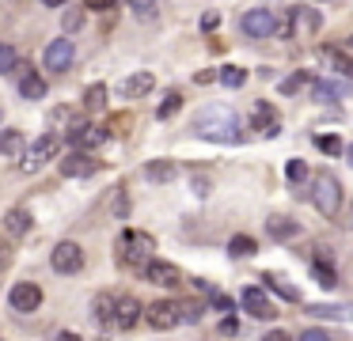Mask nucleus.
Returning a JSON list of instances; mask_svg holds the SVG:
<instances>
[{
  "label": "nucleus",
  "instance_id": "nucleus-1",
  "mask_svg": "<svg viewBox=\"0 0 353 341\" xmlns=\"http://www.w3.org/2000/svg\"><path fill=\"white\" fill-rule=\"evenodd\" d=\"M194 129H198V136H205V141L239 144V121L228 106H205V110L198 114V121H194Z\"/></svg>",
  "mask_w": 353,
  "mask_h": 341
},
{
  "label": "nucleus",
  "instance_id": "nucleus-2",
  "mask_svg": "<svg viewBox=\"0 0 353 341\" xmlns=\"http://www.w3.org/2000/svg\"><path fill=\"white\" fill-rule=\"evenodd\" d=\"M152 250H156L152 235H145V231H122V239H118V262L130 265V269H148V265L156 262Z\"/></svg>",
  "mask_w": 353,
  "mask_h": 341
},
{
  "label": "nucleus",
  "instance_id": "nucleus-3",
  "mask_svg": "<svg viewBox=\"0 0 353 341\" xmlns=\"http://www.w3.org/2000/svg\"><path fill=\"white\" fill-rule=\"evenodd\" d=\"M307 197H312V205L323 212V216H334L338 205H342V186H338V178H334L330 171H319V174L312 178Z\"/></svg>",
  "mask_w": 353,
  "mask_h": 341
},
{
  "label": "nucleus",
  "instance_id": "nucleus-4",
  "mask_svg": "<svg viewBox=\"0 0 353 341\" xmlns=\"http://www.w3.org/2000/svg\"><path fill=\"white\" fill-rule=\"evenodd\" d=\"M145 322L152 326V330H175V326L183 322V303L156 300L152 307H145Z\"/></svg>",
  "mask_w": 353,
  "mask_h": 341
},
{
  "label": "nucleus",
  "instance_id": "nucleus-5",
  "mask_svg": "<svg viewBox=\"0 0 353 341\" xmlns=\"http://www.w3.org/2000/svg\"><path fill=\"white\" fill-rule=\"evenodd\" d=\"M239 30H243L247 38H270V34H277V19H274L270 8H251V12L239 19Z\"/></svg>",
  "mask_w": 353,
  "mask_h": 341
},
{
  "label": "nucleus",
  "instance_id": "nucleus-6",
  "mask_svg": "<svg viewBox=\"0 0 353 341\" xmlns=\"http://www.w3.org/2000/svg\"><path fill=\"white\" fill-rule=\"evenodd\" d=\"M54 156H57V136H54V133H46V136H39V141H34L31 148L23 152L19 167H23L27 174H34L42 163H46V159H54Z\"/></svg>",
  "mask_w": 353,
  "mask_h": 341
},
{
  "label": "nucleus",
  "instance_id": "nucleus-7",
  "mask_svg": "<svg viewBox=\"0 0 353 341\" xmlns=\"http://www.w3.org/2000/svg\"><path fill=\"white\" fill-rule=\"evenodd\" d=\"M50 265H54L57 273H80L84 269V250H80V242H57L54 254H50Z\"/></svg>",
  "mask_w": 353,
  "mask_h": 341
},
{
  "label": "nucleus",
  "instance_id": "nucleus-8",
  "mask_svg": "<svg viewBox=\"0 0 353 341\" xmlns=\"http://www.w3.org/2000/svg\"><path fill=\"white\" fill-rule=\"evenodd\" d=\"M8 303H12V311H19V315H31V311L42 303V288L31 285V280H19V285H12Z\"/></svg>",
  "mask_w": 353,
  "mask_h": 341
},
{
  "label": "nucleus",
  "instance_id": "nucleus-9",
  "mask_svg": "<svg viewBox=\"0 0 353 341\" xmlns=\"http://www.w3.org/2000/svg\"><path fill=\"white\" fill-rule=\"evenodd\" d=\"M72 57H77V50H72V38L61 34V38H54V42L46 45V57H42V61H46L50 72H65V68L72 65Z\"/></svg>",
  "mask_w": 353,
  "mask_h": 341
},
{
  "label": "nucleus",
  "instance_id": "nucleus-10",
  "mask_svg": "<svg viewBox=\"0 0 353 341\" xmlns=\"http://www.w3.org/2000/svg\"><path fill=\"white\" fill-rule=\"evenodd\" d=\"M95 171H99V163H95L92 156H84V152H72V156L61 159V174H65V178H92Z\"/></svg>",
  "mask_w": 353,
  "mask_h": 341
},
{
  "label": "nucleus",
  "instance_id": "nucleus-11",
  "mask_svg": "<svg viewBox=\"0 0 353 341\" xmlns=\"http://www.w3.org/2000/svg\"><path fill=\"white\" fill-rule=\"evenodd\" d=\"M69 141L77 144L80 152H92V148H99V144L107 141V129H99V125H72Z\"/></svg>",
  "mask_w": 353,
  "mask_h": 341
},
{
  "label": "nucleus",
  "instance_id": "nucleus-12",
  "mask_svg": "<svg viewBox=\"0 0 353 341\" xmlns=\"http://www.w3.org/2000/svg\"><path fill=\"white\" fill-rule=\"evenodd\" d=\"M239 303H243V307H247V315H254V318H270V315H277V311H274V303L266 300V292H262V288H243Z\"/></svg>",
  "mask_w": 353,
  "mask_h": 341
},
{
  "label": "nucleus",
  "instance_id": "nucleus-13",
  "mask_svg": "<svg viewBox=\"0 0 353 341\" xmlns=\"http://www.w3.org/2000/svg\"><path fill=\"white\" fill-rule=\"evenodd\" d=\"M251 118H254L259 136H277V133H281V121H277V114H274V106H270V103H254Z\"/></svg>",
  "mask_w": 353,
  "mask_h": 341
},
{
  "label": "nucleus",
  "instance_id": "nucleus-14",
  "mask_svg": "<svg viewBox=\"0 0 353 341\" xmlns=\"http://www.w3.org/2000/svg\"><path fill=\"white\" fill-rule=\"evenodd\" d=\"M152 83H156V76L152 72H133V76H125L122 80V99H141V95H148L152 91Z\"/></svg>",
  "mask_w": 353,
  "mask_h": 341
},
{
  "label": "nucleus",
  "instance_id": "nucleus-15",
  "mask_svg": "<svg viewBox=\"0 0 353 341\" xmlns=\"http://www.w3.org/2000/svg\"><path fill=\"white\" fill-rule=\"evenodd\" d=\"M145 277L152 280V285H163V288H171V285H183V273H179L171 262H152V265L145 269Z\"/></svg>",
  "mask_w": 353,
  "mask_h": 341
},
{
  "label": "nucleus",
  "instance_id": "nucleus-16",
  "mask_svg": "<svg viewBox=\"0 0 353 341\" xmlns=\"http://www.w3.org/2000/svg\"><path fill=\"white\" fill-rule=\"evenodd\" d=\"M141 315H145V311H141V303L133 300V296H122V300H118V311H114V326H118V330H130Z\"/></svg>",
  "mask_w": 353,
  "mask_h": 341
},
{
  "label": "nucleus",
  "instance_id": "nucleus-17",
  "mask_svg": "<svg viewBox=\"0 0 353 341\" xmlns=\"http://www.w3.org/2000/svg\"><path fill=\"white\" fill-rule=\"evenodd\" d=\"M312 95L319 99V103H334L338 95H350V83H338V80H319L312 87Z\"/></svg>",
  "mask_w": 353,
  "mask_h": 341
},
{
  "label": "nucleus",
  "instance_id": "nucleus-18",
  "mask_svg": "<svg viewBox=\"0 0 353 341\" xmlns=\"http://www.w3.org/2000/svg\"><path fill=\"white\" fill-rule=\"evenodd\" d=\"M19 95H23V99H42V95H46V80L34 76V72H23V76H19Z\"/></svg>",
  "mask_w": 353,
  "mask_h": 341
},
{
  "label": "nucleus",
  "instance_id": "nucleus-19",
  "mask_svg": "<svg viewBox=\"0 0 353 341\" xmlns=\"http://www.w3.org/2000/svg\"><path fill=\"white\" fill-rule=\"evenodd\" d=\"M262 280H266V288H270V292H277L281 300H289V303H296V300H300V292H296V288H292L285 277H274V273H266Z\"/></svg>",
  "mask_w": 353,
  "mask_h": 341
},
{
  "label": "nucleus",
  "instance_id": "nucleus-20",
  "mask_svg": "<svg viewBox=\"0 0 353 341\" xmlns=\"http://www.w3.org/2000/svg\"><path fill=\"white\" fill-rule=\"evenodd\" d=\"M4 227H8V235H27V227H31V216H27L23 209H12L8 216H4Z\"/></svg>",
  "mask_w": 353,
  "mask_h": 341
},
{
  "label": "nucleus",
  "instance_id": "nucleus-21",
  "mask_svg": "<svg viewBox=\"0 0 353 341\" xmlns=\"http://www.w3.org/2000/svg\"><path fill=\"white\" fill-rule=\"evenodd\" d=\"M114 311H118L114 296H95V318H99V322L114 326Z\"/></svg>",
  "mask_w": 353,
  "mask_h": 341
},
{
  "label": "nucleus",
  "instance_id": "nucleus-22",
  "mask_svg": "<svg viewBox=\"0 0 353 341\" xmlns=\"http://www.w3.org/2000/svg\"><path fill=\"white\" fill-rule=\"evenodd\" d=\"M107 106V83H92V87L84 91V110H103Z\"/></svg>",
  "mask_w": 353,
  "mask_h": 341
},
{
  "label": "nucleus",
  "instance_id": "nucleus-23",
  "mask_svg": "<svg viewBox=\"0 0 353 341\" xmlns=\"http://www.w3.org/2000/svg\"><path fill=\"white\" fill-rule=\"evenodd\" d=\"M228 250L236 258H254V254H259V242H254L251 235H236V239L228 242Z\"/></svg>",
  "mask_w": 353,
  "mask_h": 341
},
{
  "label": "nucleus",
  "instance_id": "nucleus-24",
  "mask_svg": "<svg viewBox=\"0 0 353 341\" xmlns=\"http://www.w3.org/2000/svg\"><path fill=\"white\" fill-rule=\"evenodd\" d=\"M145 174L152 182H171L175 178V163H171V159H160V163H148L145 167Z\"/></svg>",
  "mask_w": 353,
  "mask_h": 341
},
{
  "label": "nucleus",
  "instance_id": "nucleus-25",
  "mask_svg": "<svg viewBox=\"0 0 353 341\" xmlns=\"http://www.w3.org/2000/svg\"><path fill=\"white\" fill-rule=\"evenodd\" d=\"M292 19H296V27L300 30H319V12H312V8H292Z\"/></svg>",
  "mask_w": 353,
  "mask_h": 341
},
{
  "label": "nucleus",
  "instance_id": "nucleus-26",
  "mask_svg": "<svg viewBox=\"0 0 353 341\" xmlns=\"http://www.w3.org/2000/svg\"><path fill=\"white\" fill-rule=\"evenodd\" d=\"M266 227H270V235H274V239H292V235L300 231V227L292 224V220H285V216H274Z\"/></svg>",
  "mask_w": 353,
  "mask_h": 341
},
{
  "label": "nucleus",
  "instance_id": "nucleus-27",
  "mask_svg": "<svg viewBox=\"0 0 353 341\" xmlns=\"http://www.w3.org/2000/svg\"><path fill=\"white\" fill-rule=\"evenodd\" d=\"M0 148H4V156L16 159L19 152H23V136H19V129H4V141H0Z\"/></svg>",
  "mask_w": 353,
  "mask_h": 341
},
{
  "label": "nucleus",
  "instance_id": "nucleus-28",
  "mask_svg": "<svg viewBox=\"0 0 353 341\" xmlns=\"http://www.w3.org/2000/svg\"><path fill=\"white\" fill-rule=\"evenodd\" d=\"M312 277L319 280L323 288H334L338 285V277H334V269H330L327 262H323V258H315V265H312Z\"/></svg>",
  "mask_w": 353,
  "mask_h": 341
},
{
  "label": "nucleus",
  "instance_id": "nucleus-29",
  "mask_svg": "<svg viewBox=\"0 0 353 341\" xmlns=\"http://www.w3.org/2000/svg\"><path fill=\"white\" fill-rule=\"evenodd\" d=\"M243 80H247L243 68H236V65H224L221 68V83H224V87H243Z\"/></svg>",
  "mask_w": 353,
  "mask_h": 341
},
{
  "label": "nucleus",
  "instance_id": "nucleus-30",
  "mask_svg": "<svg viewBox=\"0 0 353 341\" xmlns=\"http://www.w3.org/2000/svg\"><path fill=\"white\" fill-rule=\"evenodd\" d=\"M179 106H183V95H179V91H171V95H163V103H160V110H156V118L168 121L171 114L179 110Z\"/></svg>",
  "mask_w": 353,
  "mask_h": 341
},
{
  "label": "nucleus",
  "instance_id": "nucleus-31",
  "mask_svg": "<svg viewBox=\"0 0 353 341\" xmlns=\"http://www.w3.org/2000/svg\"><path fill=\"white\" fill-rule=\"evenodd\" d=\"M304 83H312V76H307L304 68H300V72H292L289 80H281V91H285V95H292V91H300Z\"/></svg>",
  "mask_w": 353,
  "mask_h": 341
},
{
  "label": "nucleus",
  "instance_id": "nucleus-32",
  "mask_svg": "<svg viewBox=\"0 0 353 341\" xmlns=\"http://www.w3.org/2000/svg\"><path fill=\"white\" fill-rule=\"evenodd\" d=\"M327 61H330V65H334V68H338V72H345V76H353V61H350V57H345V53H342V50H327Z\"/></svg>",
  "mask_w": 353,
  "mask_h": 341
},
{
  "label": "nucleus",
  "instance_id": "nucleus-33",
  "mask_svg": "<svg viewBox=\"0 0 353 341\" xmlns=\"http://www.w3.org/2000/svg\"><path fill=\"white\" fill-rule=\"evenodd\" d=\"M156 4H160V0H130V8H133V15H137V19H152Z\"/></svg>",
  "mask_w": 353,
  "mask_h": 341
},
{
  "label": "nucleus",
  "instance_id": "nucleus-34",
  "mask_svg": "<svg viewBox=\"0 0 353 341\" xmlns=\"http://www.w3.org/2000/svg\"><path fill=\"white\" fill-rule=\"evenodd\" d=\"M304 311L315 318H342V307H330V303H312V307H304Z\"/></svg>",
  "mask_w": 353,
  "mask_h": 341
},
{
  "label": "nucleus",
  "instance_id": "nucleus-35",
  "mask_svg": "<svg viewBox=\"0 0 353 341\" xmlns=\"http://www.w3.org/2000/svg\"><path fill=\"white\" fill-rule=\"evenodd\" d=\"M16 50L12 45H0V72H16Z\"/></svg>",
  "mask_w": 353,
  "mask_h": 341
},
{
  "label": "nucleus",
  "instance_id": "nucleus-36",
  "mask_svg": "<svg viewBox=\"0 0 353 341\" xmlns=\"http://www.w3.org/2000/svg\"><path fill=\"white\" fill-rule=\"evenodd\" d=\"M285 174H289L292 182H304V178H307V163H304V159H289V167H285Z\"/></svg>",
  "mask_w": 353,
  "mask_h": 341
},
{
  "label": "nucleus",
  "instance_id": "nucleus-37",
  "mask_svg": "<svg viewBox=\"0 0 353 341\" xmlns=\"http://www.w3.org/2000/svg\"><path fill=\"white\" fill-rule=\"evenodd\" d=\"M319 152H327V156H338V152H342V141H338V136H319Z\"/></svg>",
  "mask_w": 353,
  "mask_h": 341
},
{
  "label": "nucleus",
  "instance_id": "nucleus-38",
  "mask_svg": "<svg viewBox=\"0 0 353 341\" xmlns=\"http://www.w3.org/2000/svg\"><path fill=\"white\" fill-rule=\"evenodd\" d=\"M80 23H84V12H80V8H72V12L65 15V30H69V34H72V30H77Z\"/></svg>",
  "mask_w": 353,
  "mask_h": 341
},
{
  "label": "nucleus",
  "instance_id": "nucleus-39",
  "mask_svg": "<svg viewBox=\"0 0 353 341\" xmlns=\"http://www.w3.org/2000/svg\"><path fill=\"white\" fill-rule=\"evenodd\" d=\"M216 27H221V15H216V12L201 15V30H216Z\"/></svg>",
  "mask_w": 353,
  "mask_h": 341
},
{
  "label": "nucleus",
  "instance_id": "nucleus-40",
  "mask_svg": "<svg viewBox=\"0 0 353 341\" xmlns=\"http://www.w3.org/2000/svg\"><path fill=\"white\" fill-rule=\"evenodd\" d=\"M118 0H84V8H92V12H107V8H114Z\"/></svg>",
  "mask_w": 353,
  "mask_h": 341
},
{
  "label": "nucleus",
  "instance_id": "nucleus-41",
  "mask_svg": "<svg viewBox=\"0 0 353 341\" xmlns=\"http://www.w3.org/2000/svg\"><path fill=\"white\" fill-rule=\"evenodd\" d=\"M194 194H198V197L209 194V178H205V174H198V178H194Z\"/></svg>",
  "mask_w": 353,
  "mask_h": 341
},
{
  "label": "nucleus",
  "instance_id": "nucleus-42",
  "mask_svg": "<svg viewBox=\"0 0 353 341\" xmlns=\"http://www.w3.org/2000/svg\"><path fill=\"white\" fill-rule=\"evenodd\" d=\"M300 341H330V338L323 330H304V333H300Z\"/></svg>",
  "mask_w": 353,
  "mask_h": 341
},
{
  "label": "nucleus",
  "instance_id": "nucleus-43",
  "mask_svg": "<svg viewBox=\"0 0 353 341\" xmlns=\"http://www.w3.org/2000/svg\"><path fill=\"white\" fill-rule=\"evenodd\" d=\"M262 341H292V338H289V333H285V330H270V333H266V338H262Z\"/></svg>",
  "mask_w": 353,
  "mask_h": 341
},
{
  "label": "nucleus",
  "instance_id": "nucleus-44",
  "mask_svg": "<svg viewBox=\"0 0 353 341\" xmlns=\"http://www.w3.org/2000/svg\"><path fill=\"white\" fill-rule=\"evenodd\" d=\"M236 330H239V326H236V318H224V322H221V333H228V338H232Z\"/></svg>",
  "mask_w": 353,
  "mask_h": 341
},
{
  "label": "nucleus",
  "instance_id": "nucleus-45",
  "mask_svg": "<svg viewBox=\"0 0 353 341\" xmlns=\"http://www.w3.org/2000/svg\"><path fill=\"white\" fill-rule=\"evenodd\" d=\"M42 4H46V8H65L69 0H42Z\"/></svg>",
  "mask_w": 353,
  "mask_h": 341
},
{
  "label": "nucleus",
  "instance_id": "nucleus-46",
  "mask_svg": "<svg viewBox=\"0 0 353 341\" xmlns=\"http://www.w3.org/2000/svg\"><path fill=\"white\" fill-rule=\"evenodd\" d=\"M57 341H80L77 333H57Z\"/></svg>",
  "mask_w": 353,
  "mask_h": 341
},
{
  "label": "nucleus",
  "instance_id": "nucleus-47",
  "mask_svg": "<svg viewBox=\"0 0 353 341\" xmlns=\"http://www.w3.org/2000/svg\"><path fill=\"white\" fill-rule=\"evenodd\" d=\"M350 163H353V148H350Z\"/></svg>",
  "mask_w": 353,
  "mask_h": 341
}]
</instances>
